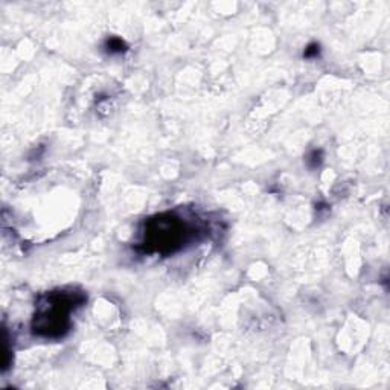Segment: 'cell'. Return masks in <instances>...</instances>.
Wrapping results in <instances>:
<instances>
[{
    "label": "cell",
    "instance_id": "cell-1",
    "mask_svg": "<svg viewBox=\"0 0 390 390\" xmlns=\"http://www.w3.org/2000/svg\"><path fill=\"white\" fill-rule=\"evenodd\" d=\"M76 297L78 296L71 292H51L34 319V331L46 337L62 336L69 328V311L75 308V303H80Z\"/></svg>",
    "mask_w": 390,
    "mask_h": 390
},
{
    "label": "cell",
    "instance_id": "cell-2",
    "mask_svg": "<svg viewBox=\"0 0 390 390\" xmlns=\"http://www.w3.org/2000/svg\"><path fill=\"white\" fill-rule=\"evenodd\" d=\"M186 233L183 222L172 215H160L151 220L148 232H145L148 241L146 244L157 252H172L174 249L180 247Z\"/></svg>",
    "mask_w": 390,
    "mask_h": 390
},
{
    "label": "cell",
    "instance_id": "cell-3",
    "mask_svg": "<svg viewBox=\"0 0 390 390\" xmlns=\"http://www.w3.org/2000/svg\"><path fill=\"white\" fill-rule=\"evenodd\" d=\"M107 49L110 52H124L125 51V43L121 38H110L107 41Z\"/></svg>",
    "mask_w": 390,
    "mask_h": 390
},
{
    "label": "cell",
    "instance_id": "cell-4",
    "mask_svg": "<svg viewBox=\"0 0 390 390\" xmlns=\"http://www.w3.org/2000/svg\"><path fill=\"white\" fill-rule=\"evenodd\" d=\"M317 54H319V45L314 43V45L308 46V49H306L303 55L306 58H310V57H314V55H317Z\"/></svg>",
    "mask_w": 390,
    "mask_h": 390
}]
</instances>
